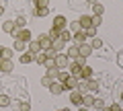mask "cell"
<instances>
[{
    "mask_svg": "<svg viewBox=\"0 0 123 111\" xmlns=\"http://www.w3.org/2000/svg\"><path fill=\"white\" fill-rule=\"evenodd\" d=\"M12 49H14V52H18V53H23V52L27 49V43H25V41H21V39H14Z\"/></svg>",
    "mask_w": 123,
    "mask_h": 111,
    "instance_id": "7402d4cb",
    "label": "cell"
},
{
    "mask_svg": "<svg viewBox=\"0 0 123 111\" xmlns=\"http://www.w3.org/2000/svg\"><path fill=\"white\" fill-rule=\"evenodd\" d=\"M92 72H94V70H92L90 66H82V70H80V78H82V80H90L92 78Z\"/></svg>",
    "mask_w": 123,
    "mask_h": 111,
    "instance_id": "d6986e66",
    "label": "cell"
},
{
    "mask_svg": "<svg viewBox=\"0 0 123 111\" xmlns=\"http://www.w3.org/2000/svg\"><path fill=\"white\" fill-rule=\"evenodd\" d=\"M27 47H29V49H27V52H31V53H33V56L41 52V45H39V41H37V39H31L29 43H27Z\"/></svg>",
    "mask_w": 123,
    "mask_h": 111,
    "instance_id": "9a60e30c",
    "label": "cell"
},
{
    "mask_svg": "<svg viewBox=\"0 0 123 111\" xmlns=\"http://www.w3.org/2000/svg\"><path fill=\"white\" fill-rule=\"evenodd\" d=\"M78 82H80L78 76H68V78L64 80V91H74V89H78Z\"/></svg>",
    "mask_w": 123,
    "mask_h": 111,
    "instance_id": "277c9868",
    "label": "cell"
},
{
    "mask_svg": "<svg viewBox=\"0 0 123 111\" xmlns=\"http://www.w3.org/2000/svg\"><path fill=\"white\" fill-rule=\"evenodd\" d=\"M78 25H80V29H82V31H86L88 27H92V23H90V14H82V17L78 19Z\"/></svg>",
    "mask_w": 123,
    "mask_h": 111,
    "instance_id": "7c38bea8",
    "label": "cell"
},
{
    "mask_svg": "<svg viewBox=\"0 0 123 111\" xmlns=\"http://www.w3.org/2000/svg\"><path fill=\"white\" fill-rule=\"evenodd\" d=\"M92 107H94L97 111H101L103 107H105V101H103V99H94V103H92Z\"/></svg>",
    "mask_w": 123,
    "mask_h": 111,
    "instance_id": "836d02e7",
    "label": "cell"
},
{
    "mask_svg": "<svg viewBox=\"0 0 123 111\" xmlns=\"http://www.w3.org/2000/svg\"><path fill=\"white\" fill-rule=\"evenodd\" d=\"M66 56L70 58V62H72V60H76V58L80 56V52H78V45H74V43H72L70 47L66 49Z\"/></svg>",
    "mask_w": 123,
    "mask_h": 111,
    "instance_id": "e0dca14e",
    "label": "cell"
},
{
    "mask_svg": "<svg viewBox=\"0 0 123 111\" xmlns=\"http://www.w3.org/2000/svg\"><path fill=\"white\" fill-rule=\"evenodd\" d=\"M97 2H98V0H88V4H90V6H92V4H97Z\"/></svg>",
    "mask_w": 123,
    "mask_h": 111,
    "instance_id": "ee69618b",
    "label": "cell"
},
{
    "mask_svg": "<svg viewBox=\"0 0 123 111\" xmlns=\"http://www.w3.org/2000/svg\"><path fill=\"white\" fill-rule=\"evenodd\" d=\"M92 103H94V97H92V95H88V93H84V95H82V103H80V105L86 107V109H90Z\"/></svg>",
    "mask_w": 123,
    "mask_h": 111,
    "instance_id": "ac0fdd59",
    "label": "cell"
},
{
    "mask_svg": "<svg viewBox=\"0 0 123 111\" xmlns=\"http://www.w3.org/2000/svg\"><path fill=\"white\" fill-rule=\"evenodd\" d=\"M90 23H92V27H101L103 25V14H90Z\"/></svg>",
    "mask_w": 123,
    "mask_h": 111,
    "instance_id": "d4e9b609",
    "label": "cell"
},
{
    "mask_svg": "<svg viewBox=\"0 0 123 111\" xmlns=\"http://www.w3.org/2000/svg\"><path fill=\"white\" fill-rule=\"evenodd\" d=\"M12 70H14L12 60H0V72H4V74H10Z\"/></svg>",
    "mask_w": 123,
    "mask_h": 111,
    "instance_id": "52a82bcc",
    "label": "cell"
},
{
    "mask_svg": "<svg viewBox=\"0 0 123 111\" xmlns=\"http://www.w3.org/2000/svg\"><path fill=\"white\" fill-rule=\"evenodd\" d=\"M2 13H4V6H0V14H2Z\"/></svg>",
    "mask_w": 123,
    "mask_h": 111,
    "instance_id": "c3c4849f",
    "label": "cell"
},
{
    "mask_svg": "<svg viewBox=\"0 0 123 111\" xmlns=\"http://www.w3.org/2000/svg\"><path fill=\"white\" fill-rule=\"evenodd\" d=\"M105 13V6L101 4V2H97V4H92V14H103Z\"/></svg>",
    "mask_w": 123,
    "mask_h": 111,
    "instance_id": "83f0119b",
    "label": "cell"
},
{
    "mask_svg": "<svg viewBox=\"0 0 123 111\" xmlns=\"http://www.w3.org/2000/svg\"><path fill=\"white\" fill-rule=\"evenodd\" d=\"M49 93L55 95V97H57V95H62V93H64V82H57V80H53L51 86H49Z\"/></svg>",
    "mask_w": 123,
    "mask_h": 111,
    "instance_id": "8fae6325",
    "label": "cell"
},
{
    "mask_svg": "<svg viewBox=\"0 0 123 111\" xmlns=\"http://www.w3.org/2000/svg\"><path fill=\"white\" fill-rule=\"evenodd\" d=\"M33 6L35 8H51L49 6V0H33Z\"/></svg>",
    "mask_w": 123,
    "mask_h": 111,
    "instance_id": "484cf974",
    "label": "cell"
},
{
    "mask_svg": "<svg viewBox=\"0 0 123 111\" xmlns=\"http://www.w3.org/2000/svg\"><path fill=\"white\" fill-rule=\"evenodd\" d=\"M53 62H55V66L60 68V70H66V68H68V64H70V58H68L66 53H57Z\"/></svg>",
    "mask_w": 123,
    "mask_h": 111,
    "instance_id": "7a4b0ae2",
    "label": "cell"
},
{
    "mask_svg": "<svg viewBox=\"0 0 123 111\" xmlns=\"http://www.w3.org/2000/svg\"><path fill=\"white\" fill-rule=\"evenodd\" d=\"M60 111H72V109H70V107H64V109H60Z\"/></svg>",
    "mask_w": 123,
    "mask_h": 111,
    "instance_id": "bcb514c9",
    "label": "cell"
},
{
    "mask_svg": "<svg viewBox=\"0 0 123 111\" xmlns=\"http://www.w3.org/2000/svg\"><path fill=\"white\" fill-rule=\"evenodd\" d=\"M2 31L8 33V35H12V33L17 31V25H14V21H4V23H2Z\"/></svg>",
    "mask_w": 123,
    "mask_h": 111,
    "instance_id": "2e32d148",
    "label": "cell"
},
{
    "mask_svg": "<svg viewBox=\"0 0 123 111\" xmlns=\"http://www.w3.org/2000/svg\"><path fill=\"white\" fill-rule=\"evenodd\" d=\"M66 70H68V74H70V76H78V78H80V70H82V66H80L76 60H72V62L68 64Z\"/></svg>",
    "mask_w": 123,
    "mask_h": 111,
    "instance_id": "8992f818",
    "label": "cell"
},
{
    "mask_svg": "<svg viewBox=\"0 0 123 111\" xmlns=\"http://www.w3.org/2000/svg\"><path fill=\"white\" fill-rule=\"evenodd\" d=\"M12 56H14V49L12 47L0 45V60H12Z\"/></svg>",
    "mask_w": 123,
    "mask_h": 111,
    "instance_id": "30bf717a",
    "label": "cell"
},
{
    "mask_svg": "<svg viewBox=\"0 0 123 111\" xmlns=\"http://www.w3.org/2000/svg\"><path fill=\"white\" fill-rule=\"evenodd\" d=\"M68 76H70V74H68L66 70H57V74H55V80H57V82H64V80H66Z\"/></svg>",
    "mask_w": 123,
    "mask_h": 111,
    "instance_id": "f546056e",
    "label": "cell"
},
{
    "mask_svg": "<svg viewBox=\"0 0 123 111\" xmlns=\"http://www.w3.org/2000/svg\"><path fill=\"white\" fill-rule=\"evenodd\" d=\"M47 35L51 37V41H53V39H57V37H60V31H57V29H53V27H51V29H49V33H47Z\"/></svg>",
    "mask_w": 123,
    "mask_h": 111,
    "instance_id": "74e56055",
    "label": "cell"
},
{
    "mask_svg": "<svg viewBox=\"0 0 123 111\" xmlns=\"http://www.w3.org/2000/svg\"><path fill=\"white\" fill-rule=\"evenodd\" d=\"M68 25H70V29H68V31H70V33H76V31H82V29H80V25H78V21H74V23H68Z\"/></svg>",
    "mask_w": 123,
    "mask_h": 111,
    "instance_id": "d6a6232c",
    "label": "cell"
},
{
    "mask_svg": "<svg viewBox=\"0 0 123 111\" xmlns=\"http://www.w3.org/2000/svg\"><path fill=\"white\" fill-rule=\"evenodd\" d=\"M70 103H72V105H78V107H80V103H82V93H80L78 89L70 91Z\"/></svg>",
    "mask_w": 123,
    "mask_h": 111,
    "instance_id": "9c48e42d",
    "label": "cell"
},
{
    "mask_svg": "<svg viewBox=\"0 0 123 111\" xmlns=\"http://www.w3.org/2000/svg\"><path fill=\"white\" fill-rule=\"evenodd\" d=\"M53 29H57V31H62V29H68V19L64 17V14H57L55 19H53Z\"/></svg>",
    "mask_w": 123,
    "mask_h": 111,
    "instance_id": "3957f363",
    "label": "cell"
},
{
    "mask_svg": "<svg viewBox=\"0 0 123 111\" xmlns=\"http://www.w3.org/2000/svg\"><path fill=\"white\" fill-rule=\"evenodd\" d=\"M53 80H55L53 76H49V74H43V76H41V86H43V89H49Z\"/></svg>",
    "mask_w": 123,
    "mask_h": 111,
    "instance_id": "44dd1931",
    "label": "cell"
},
{
    "mask_svg": "<svg viewBox=\"0 0 123 111\" xmlns=\"http://www.w3.org/2000/svg\"><path fill=\"white\" fill-rule=\"evenodd\" d=\"M76 62H78L80 66H86V58H82V56H78V58H76Z\"/></svg>",
    "mask_w": 123,
    "mask_h": 111,
    "instance_id": "b9f144b4",
    "label": "cell"
},
{
    "mask_svg": "<svg viewBox=\"0 0 123 111\" xmlns=\"http://www.w3.org/2000/svg\"><path fill=\"white\" fill-rule=\"evenodd\" d=\"M78 111H90V109H86V107H82V105H80V109Z\"/></svg>",
    "mask_w": 123,
    "mask_h": 111,
    "instance_id": "f6af8a7d",
    "label": "cell"
},
{
    "mask_svg": "<svg viewBox=\"0 0 123 111\" xmlns=\"http://www.w3.org/2000/svg\"><path fill=\"white\" fill-rule=\"evenodd\" d=\"M51 49H55L57 53H62L64 49H66V41L60 39V37H57V39H53V41H51Z\"/></svg>",
    "mask_w": 123,
    "mask_h": 111,
    "instance_id": "4fadbf2b",
    "label": "cell"
},
{
    "mask_svg": "<svg viewBox=\"0 0 123 111\" xmlns=\"http://www.w3.org/2000/svg\"><path fill=\"white\" fill-rule=\"evenodd\" d=\"M10 97L8 95H0V107H10Z\"/></svg>",
    "mask_w": 123,
    "mask_h": 111,
    "instance_id": "f1b7e54d",
    "label": "cell"
},
{
    "mask_svg": "<svg viewBox=\"0 0 123 111\" xmlns=\"http://www.w3.org/2000/svg\"><path fill=\"white\" fill-rule=\"evenodd\" d=\"M101 111H111V107H109V105H105V107H103Z\"/></svg>",
    "mask_w": 123,
    "mask_h": 111,
    "instance_id": "7bdbcfd3",
    "label": "cell"
},
{
    "mask_svg": "<svg viewBox=\"0 0 123 111\" xmlns=\"http://www.w3.org/2000/svg\"><path fill=\"white\" fill-rule=\"evenodd\" d=\"M121 105H123V103H113V105H109V107H111V111H119Z\"/></svg>",
    "mask_w": 123,
    "mask_h": 111,
    "instance_id": "60d3db41",
    "label": "cell"
},
{
    "mask_svg": "<svg viewBox=\"0 0 123 111\" xmlns=\"http://www.w3.org/2000/svg\"><path fill=\"white\" fill-rule=\"evenodd\" d=\"M119 101H121V103H123V91H121V95H119Z\"/></svg>",
    "mask_w": 123,
    "mask_h": 111,
    "instance_id": "7dc6e473",
    "label": "cell"
},
{
    "mask_svg": "<svg viewBox=\"0 0 123 111\" xmlns=\"http://www.w3.org/2000/svg\"><path fill=\"white\" fill-rule=\"evenodd\" d=\"M43 66L49 70V68H53V66H55V62H53V60H45V64H43Z\"/></svg>",
    "mask_w": 123,
    "mask_h": 111,
    "instance_id": "ab89813d",
    "label": "cell"
},
{
    "mask_svg": "<svg viewBox=\"0 0 123 111\" xmlns=\"http://www.w3.org/2000/svg\"><path fill=\"white\" fill-rule=\"evenodd\" d=\"M78 52H80V56H82V58H88V56L92 53V45L84 41L82 45H78Z\"/></svg>",
    "mask_w": 123,
    "mask_h": 111,
    "instance_id": "5bb4252c",
    "label": "cell"
},
{
    "mask_svg": "<svg viewBox=\"0 0 123 111\" xmlns=\"http://www.w3.org/2000/svg\"><path fill=\"white\" fill-rule=\"evenodd\" d=\"M94 91H98V82L97 80H86V93H94Z\"/></svg>",
    "mask_w": 123,
    "mask_h": 111,
    "instance_id": "603a6c76",
    "label": "cell"
},
{
    "mask_svg": "<svg viewBox=\"0 0 123 111\" xmlns=\"http://www.w3.org/2000/svg\"><path fill=\"white\" fill-rule=\"evenodd\" d=\"M84 33H86V37H90V39H92V37H97V27H88Z\"/></svg>",
    "mask_w": 123,
    "mask_h": 111,
    "instance_id": "e575fe53",
    "label": "cell"
},
{
    "mask_svg": "<svg viewBox=\"0 0 123 111\" xmlns=\"http://www.w3.org/2000/svg\"><path fill=\"white\" fill-rule=\"evenodd\" d=\"M86 39H88V37H86V33H84V31H76V33H72V41H74V45H82Z\"/></svg>",
    "mask_w": 123,
    "mask_h": 111,
    "instance_id": "ba28073f",
    "label": "cell"
},
{
    "mask_svg": "<svg viewBox=\"0 0 123 111\" xmlns=\"http://www.w3.org/2000/svg\"><path fill=\"white\" fill-rule=\"evenodd\" d=\"M90 45H92V49H98L103 45V41L98 39V37H92V41H90Z\"/></svg>",
    "mask_w": 123,
    "mask_h": 111,
    "instance_id": "d590c367",
    "label": "cell"
},
{
    "mask_svg": "<svg viewBox=\"0 0 123 111\" xmlns=\"http://www.w3.org/2000/svg\"><path fill=\"white\" fill-rule=\"evenodd\" d=\"M14 25H17V29H25V27H27V19L25 17H17Z\"/></svg>",
    "mask_w": 123,
    "mask_h": 111,
    "instance_id": "1f68e13d",
    "label": "cell"
},
{
    "mask_svg": "<svg viewBox=\"0 0 123 111\" xmlns=\"http://www.w3.org/2000/svg\"><path fill=\"white\" fill-rule=\"evenodd\" d=\"M119 111H123V107H121V109H119Z\"/></svg>",
    "mask_w": 123,
    "mask_h": 111,
    "instance_id": "681fc988",
    "label": "cell"
},
{
    "mask_svg": "<svg viewBox=\"0 0 123 111\" xmlns=\"http://www.w3.org/2000/svg\"><path fill=\"white\" fill-rule=\"evenodd\" d=\"M0 6H2V4H0Z\"/></svg>",
    "mask_w": 123,
    "mask_h": 111,
    "instance_id": "f907efd6",
    "label": "cell"
},
{
    "mask_svg": "<svg viewBox=\"0 0 123 111\" xmlns=\"http://www.w3.org/2000/svg\"><path fill=\"white\" fill-rule=\"evenodd\" d=\"M49 13V8H33V17H45V14Z\"/></svg>",
    "mask_w": 123,
    "mask_h": 111,
    "instance_id": "4dcf8cb0",
    "label": "cell"
},
{
    "mask_svg": "<svg viewBox=\"0 0 123 111\" xmlns=\"http://www.w3.org/2000/svg\"><path fill=\"white\" fill-rule=\"evenodd\" d=\"M12 37H14V39H21V41H25V43H29V41L33 39V35H31V31L27 29V27H25V29H17V31L12 33Z\"/></svg>",
    "mask_w": 123,
    "mask_h": 111,
    "instance_id": "6da1fadb",
    "label": "cell"
},
{
    "mask_svg": "<svg viewBox=\"0 0 123 111\" xmlns=\"http://www.w3.org/2000/svg\"><path fill=\"white\" fill-rule=\"evenodd\" d=\"M60 39H64L66 43H70V41H72V33L68 31V29H62V31H60Z\"/></svg>",
    "mask_w": 123,
    "mask_h": 111,
    "instance_id": "4316f807",
    "label": "cell"
},
{
    "mask_svg": "<svg viewBox=\"0 0 123 111\" xmlns=\"http://www.w3.org/2000/svg\"><path fill=\"white\" fill-rule=\"evenodd\" d=\"M45 60H47L45 52H39V53H35V56H33V62H35V64H41V66L45 64Z\"/></svg>",
    "mask_w": 123,
    "mask_h": 111,
    "instance_id": "cb8c5ba5",
    "label": "cell"
},
{
    "mask_svg": "<svg viewBox=\"0 0 123 111\" xmlns=\"http://www.w3.org/2000/svg\"><path fill=\"white\" fill-rule=\"evenodd\" d=\"M18 109H21V111H29L31 107H29V103H27V101H23V103H18Z\"/></svg>",
    "mask_w": 123,
    "mask_h": 111,
    "instance_id": "f35d334b",
    "label": "cell"
},
{
    "mask_svg": "<svg viewBox=\"0 0 123 111\" xmlns=\"http://www.w3.org/2000/svg\"><path fill=\"white\" fill-rule=\"evenodd\" d=\"M18 62H21V64H31V62H33V53H31V52H23L21 56H18Z\"/></svg>",
    "mask_w": 123,
    "mask_h": 111,
    "instance_id": "ffe728a7",
    "label": "cell"
},
{
    "mask_svg": "<svg viewBox=\"0 0 123 111\" xmlns=\"http://www.w3.org/2000/svg\"><path fill=\"white\" fill-rule=\"evenodd\" d=\"M37 41H39V45H41V52H45V49L51 47V37H49L47 33H41V35L37 37Z\"/></svg>",
    "mask_w": 123,
    "mask_h": 111,
    "instance_id": "5b68a950",
    "label": "cell"
},
{
    "mask_svg": "<svg viewBox=\"0 0 123 111\" xmlns=\"http://www.w3.org/2000/svg\"><path fill=\"white\" fill-rule=\"evenodd\" d=\"M45 56H47V60H55L57 52H55V49H51V47H49V49H45Z\"/></svg>",
    "mask_w": 123,
    "mask_h": 111,
    "instance_id": "8d00e7d4",
    "label": "cell"
}]
</instances>
